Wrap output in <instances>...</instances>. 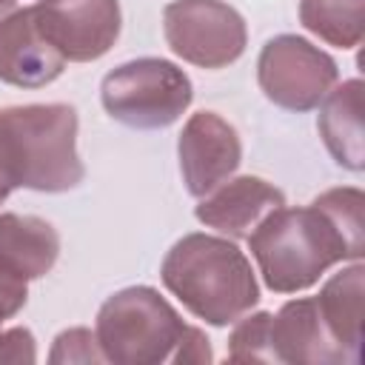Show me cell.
<instances>
[{
	"mask_svg": "<svg viewBox=\"0 0 365 365\" xmlns=\"http://www.w3.org/2000/svg\"><path fill=\"white\" fill-rule=\"evenodd\" d=\"M31 365L37 362V342L34 334L23 325L0 328V365Z\"/></svg>",
	"mask_w": 365,
	"mask_h": 365,
	"instance_id": "obj_19",
	"label": "cell"
},
{
	"mask_svg": "<svg viewBox=\"0 0 365 365\" xmlns=\"http://www.w3.org/2000/svg\"><path fill=\"white\" fill-rule=\"evenodd\" d=\"M60 257V234L31 214H0V268L20 279L46 277Z\"/></svg>",
	"mask_w": 365,
	"mask_h": 365,
	"instance_id": "obj_13",
	"label": "cell"
},
{
	"mask_svg": "<svg viewBox=\"0 0 365 365\" xmlns=\"http://www.w3.org/2000/svg\"><path fill=\"white\" fill-rule=\"evenodd\" d=\"M29 302V285L26 279L9 274L0 268V325L11 317H17L23 311V305Z\"/></svg>",
	"mask_w": 365,
	"mask_h": 365,
	"instance_id": "obj_21",
	"label": "cell"
},
{
	"mask_svg": "<svg viewBox=\"0 0 365 365\" xmlns=\"http://www.w3.org/2000/svg\"><path fill=\"white\" fill-rule=\"evenodd\" d=\"M299 23L336 48H356L365 34L362 0H299Z\"/></svg>",
	"mask_w": 365,
	"mask_h": 365,
	"instance_id": "obj_16",
	"label": "cell"
},
{
	"mask_svg": "<svg viewBox=\"0 0 365 365\" xmlns=\"http://www.w3.org/2000/svg\"><path fill=\"white\" fill-rule=\"evenodd\" d=\"M100 100L111 120L151 131L177 123L194 100L188 74L163 57H137L111 68L100 83Z\"/></svg>",
	"mask_w": 365,
	"mask_h": 365,
	"instance_id": "obj_5",
	"label": "cell"
},
{
	"mask_svg": "<svg viewBox=\"0 0 365 365\" xmlns=\"http://www.w3.org/2000/svg\"><path fill=\"white\" fill-rule=\"evenodd\" d=\"M177 157L185 191L191 197H205L220 182L234 177L242 163V143L237 128L217 111H197L182 125Z\"/></svg>",
	"mask_w": 365,
	"mask_h": 365,
	"instance_id": "obj_9",
	"label": "cell"
},
{
	"mask_svg": "<svg viewBox=\"0 0 365 365\" xmlns=\"http://www.w3.org/2000/svg\"><path fill=\"white\" fill-rule=\"evenodd\" d=\"M271 354L274 362L354 365L345 348L331 336L314 297L288 299L277 314H271Z\"/></svg>",
	"mask_w": 365,
	"mask_h": 365,
	"instance_id": "obj_12",
	"label": "cell"
},
{
	"mask_svg": "<svg viewBox=\"0 0 365 365\" xmlns=\"http://www.w3.org/2000/svg\"><path fill=\"white\" fill-rule=\"evenodd\" d=\"M48 362L51 365H74V362L97 365V362H106V356H103L97 334L91 328H68V331L54 336V345L48 351Z\"/></svg>",
	"mask_w": 365,
	"mask_h": 365,
	"instance_id": "obj_18",
	"label": "cell"
},
{
	"mask_svg": "<svg viewBox=\"0 0 365 365\" xmlns=\"http://www.w3.org/2000/svg\"><path fill=\"white\" fill-rule=\"evenodd\" d=\"M362 80H345L342 86L331 88L325 100L317 106V131L334 157L336 165L348 171L365 168V145H362Z\"/></svg>",
	"mask_w": 365,
	"mask_h": 365,
	"instance_id": "obj_14",
	"label": "cell"
},
{
	"mask_svg": "<svg viewBox=\"0 0 365 365\" xmlns=\"http://www.w3.org/2000/svg\"><path fill=\"white\" fill-rule=\"evenodd\" d=\"M17 188L14 182V168H11V154H9V143H6V131L0 125V205L9 200V194Z\"/></svg>",
	"mask_w": 365,
	"mask_h": 365,
	"instance_id": "obj_22",
	"label": "cell"
},
{
	"mask_svg": "<svg viewBox=\"0 0 365 365\" xmlns=\"http://www.w3.org/2000/svg\"><path fill=\"white\" fill-rule=\"evenodd\" d=\"M163 34L177 57L200 68H225L248 46L242 14L222 0H171L163 9Z\"/></svg>",
	"mask_w": 365,
	"mask_h": 365,
	"instance_id": "obj_6",
	"label": "cell"
},
{
	"mask_svg": "<svg viewBox=\"0 0 365 365\" xmlns=\"http://www.w3.org/2000/svg\"><path fill=\"white\" fill-rule=\"evenodd\" d=\"M31 9L43 37L66 63L100 60L123 29L117 0H37Z\"/></svg>",
	"mask_w": 365,
	"mask_h": 365,
	"instance_id": "obj_8",
	"label": "cell"
},
{
	"mask_svg": "<svg viewBox=\"0 0 365 365\" xmlns=\"http://www.w3.org/2000/svg\"><path fill=\"white\" fill-rule=\"evenodd\" d=\"M211 359H214V354H211V342H208L205 331L188 325L182 339H180V345H177V351H174V356H171V362H177V365H182V362L185 365H200V362H211Z\"/></svg>",
	"mask_w": 365,
	"mask_h": 365,
	"instance_id": "obj_20",
	"label": "cell"
},
{
	"mask_svg": "<svg viewBox=\"0 0 365 365\" xmlns=\"http://www.w3.org/2000/svg\"><path fill=\"white\" fill-rule=\"evenodd\" d=\"M14 6H17V0H0V20H6L14 11Z\"/></svg>",
	"mask_w": 365,
	"mask_h": 365,
	"instance_id": "obj_23",
	"label": "cell"
},
{
	"mask_svg": "<svg viewBox=\"0 0 365 365\" xmlns=\"http://www.w3.org/2000/svg\"><path fill=\"white\" fill-rule=\"evenodd\" d=\"M362 294H365V265L354 259L348 268L334 274L314 297L331 336L345 348V354L354 362H359V348H362Z\"/></svg>",
	"mask_w": 365,
	"mask_h": 365,
	"instance_id": "obj_15",
	"label": "cell"
},
{
	"mask_svg": "<svg viewBox=\"0 0 365 365\" xmlns=\"http://www.w3.org/2000/svg\"><path fill=\"white\" fill-rule=\"evenodd\" d=\"M228 359L234 362H274L271 354V311H257L237 319L228 336Z\"/></svg>",
	"mask_w": 365,
	"mask_h": 365,
	"instance_id": "obj_17",
	"label": "cell"
},
{
	"mask_svg": "<svg viewBox=\"0 0 365 365\" xmlns=\"http://www.w3.org/2000/svg\"><path fill=\"white\" fill-rule=\"evenodd\" d=\"M188 322L151 285L114 291L97 311L94 334L106 362L160 365L171 362Z\"/></svg>",
	"mask_w": 365,
	"mask_h": 365,
	"instance_id": "obj_4",
	"label": "cell"
},
{
	"mask_svg": "<svg viewBox=\"0 0 365 365\" xmlns=\"http://www.w3.org/2000/svg\"><path fill=\"white\" fill-rule=\"evenodd\" d=\"M160 277L197 319L214 328L234 325L259 302L251 259L225 237L200 231L180 237L168 248Z\"/></svg>",
	"mask_w": 365,
	"mask_h": 365,
	"instance_id": "obj_2",
	"label": "cell"
},
{
	"mask_svg": "<svg viewBox=\"0 0 365 365\" xmlns=\"http://www.w3.org/2000/svg\"><path fill=\"white\" fill-rule=\"evenodd\" d=\"M365 194L359 188H328L311 205L274 208L245 237L265 285L274 294H297L345 259L365 251Z\"/></svg>",
	"mask_w": 365,
	"mask_h": 365,
	"instance_id": "obj_1",
	"label": "cell"
},
{
	"mask_svg": "<svg viewBox=\"0 0 365 365\" xmlns=\"http://www.w3.org/2000/svg\"><path fill=\"white\" fill-rule=\"evenodd\" d=\"M336 60L299 34L271 37L257 57L262 94L285 111H311L336 86Z\"/></svg>",
	"mask_w": 365,
	"mask_h": 365,
	"instance_id": "obj_7",
	"label": "cell"
},
{
	"mask_svg": "<svg viewBox=\"0 0 365 365\" xmlns=\"http://www.w3.org/2000/svg\"><path fill=\"white\" fill-rule=\"evenodd\" d=\"M66 68L63 54L43 37L34 9H14L0 20V83L14 88H43Z\"/></svg>",
	"mask_w": 365,
	"mask_h": 365,
	"instance_id": "obj_10",
	"label": "cell"
},
{
	"mask_svg": "<svg viewBox=\"0 0 365 365\" xmlns=\"http://www.w3.org/2000/svg\"><path fill=\"white\" fill-rule=\"evenodd\" d=\"M14 182L43 194L71 191L86 168L77 154V111L66 103H29L0 111Z\"/></svg>",
	"mask_w": 365,
	"mask_h": 365,
	"instance_id": "obj_3",
	"label": "cell"
},
{
	"mask_svg": "<svg viewBox=\"0 0 365 365\" xmlns=\"http://www.w3.org/2000/svg\"><path fill=\"white\" fill-rule=\"evenodd\" d=\"M279 205H285V194L274 182L254 174H242L228 177L211 194L200 197L194 217L231 240H242L262 222V217H268Z\"/></svg>",
	"mask_w": 365,
	"mask_h": 365,
	"instance_id": "obj_11",
	"label": "cell"
}]
</instances>
